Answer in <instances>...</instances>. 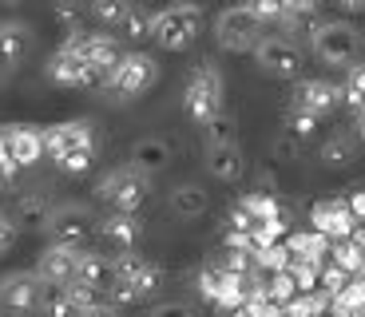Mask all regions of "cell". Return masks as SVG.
Listing matches in <instances>:
<instances>
[{
    "instance_id": "cell-30",
    "label": "cell",
    "mask_w": 365,
    "mask_h": 317,
    "mask_svg": "<svg viewBox=\"0 0 365 317\" xmlns=\"http://www.w3.org/2000/svg\"><path fill=\"white\" fill-rule=\"evenodd\" d=\"M123 286L131 290V298H135V301H143V298H151V293H155L159 286H163V270H159L155 262H147L143 270H139L131 281H123Z\"/></svg>"
},
{
    "instance_id": "cell-29",
    "label": "cell",
    "mask_w": 365,
    "mask_h": 317,
    "mask_svg": "<svg viewBox=\"0 0 365 317\" xmlns=\"http://www.w3.org/2000/svg\"><path fill=\"white\" fill-rule=\"evenodd\" d=\"M202 135H207V147H227V143H238V119L230 111L215 115L207 127H202Z\"/></svg>"
},
{
    "instance_id": "cell-3",
    "label": "cell",
    "mask_w": 365,
    "mask_h": 317,
    "mask_svg": "<svg viewBox=\"0 0 365 317\" xmlns=\"http://www.w3.org/2000/svg\"><path fill=\"white\" fill-rule=\"evenodd\" d=\"M202 32V9L195 4H171V9L155 12L151 20V40L167 52H182V48H191Z\"/></svg>"
},
{
    "instance_id": "cell-27",
    "label": "cell",
    "mask_w": 365,
    "mask_h": 317,
    "mask_svg": "<svg viewBox=\"0 0 365 317\" xmlns=\"http://www.w3.org/2000/svg\"><path fill=\"white\" fill-rule=\"evenodd\" d=\"M357 309H365V278H361V274L349 278L346 290L334 293V301H329V313H338V317H354Z\"/></svg>"
},
{
    "instance_id": "cell-41",
    "label": "cell",
    "mask_w": 365,
    "mask_h": 317,
    "mask_svg": "<svg viewBox=\"0 0 365 317\" xmlns=\"http://www.w3.org/2000/svg\"><path fill=\"white\" fill-rule=\"evenodd\" d=\"M318 274H322V266L290 262V278H294V286H298V293H314V290H318Z\"/></svg>"
},
{
    "instance_id": "cell-25",
    "label": "cell",
    "mask_w": 365,
    "mask_h": 317,
    "mask_svg": "<svg viewBox=\"0 0 365 317\" xmlns=\"http://www.w3.org/2000/svg\"><path fill=\"white\" fill-rule=\"evenodd\" d=\"M48 214H52V202H48L44 194H20V199H16V210H12L16 227L24 222V227H40V230H44Z\"/></svg>"
},
{
    "instance_id": "cell-33",
    "label": "cell",
    "mask_w": 365,
    "mask_h": 317,
    "mask_svg": "<svg viewBox=\"0 0 365 317\" xmlns=\"http://www.w3.org/2000/svg\"><path fill=\"white\" fill-rule=\"evenodd\" d=\"M266 298H270L274 306H290V301L298 298V286H294L290 270H282V274H270V278H266Z\"/></svg>"
},
{
    "instance_id": "cell-39",
    "label": "cell",
    "mask_w": 365,
    "mask_h": 317,
    "mask_svg": "<svg viewBox=\"0 0 365 317\" xmlns=\"http://www.w3.org/2000/svg\"><path fill=\"white\" fill-rule=\"evenodd\" d=\"M222 281H227V270H222L219 262H215V266H202V270H199V293H202L207 301H215V298H219V290H222Z\"/></svg>"
},
{
    "instance_id": "cell-4",
    "label": "cell",
    "mask_w": 365,
    "mask_h": 317,
    "mask_svg": "<svg viewBox=\"0 0 365 317\" xmlns=\"http://www.w3.org/2000/svg\"><path fill=\"white\" fill-rule=\"evenodd\" d=\"M147 190H151V179H147V175H139L135 167H115V171H108L96 182V199H103L111 210L135 214L147 202Z\"/></svg>"
},
{
    "instance_id": "cell-51",
    "label": "cell",
    "mask_w": 365,
    "mask_h": 317,
    "mask_svg": "<svg viewBox=\"0 0 365 317\" xmlns=\"http://www.w3.org/2000/svg\"><path fill=\"white\" fill-rule=\"evenodd\" d=\"M341 12H365V0H334Z\"/></svg>"
},
{
    "instance_id": "cell-20",
    "label": "cell",
    "mask_w": 365,
    "mask_h": 317,
    "mask_svg": "<svg viewBox=\"0 0 365 317\" xmlns=\"http://www.w3.org/2000/svg\"><path fill=\"white\" fill-rule=\"evenodd\" d=\"M207 171L210 179L219 182H238L247 171V159H242V147L227 143V147H207Z\"/></svg>"
},
{
    "instance_id": "cell-7",
    "label": "cell",
    "mask_w": 365,
    "mask_h": 317,
    "mask_svg": "<svg viewBox=\"0 0 365 317\" xmlns=\"http://www.w3.org/2000/svg\"><path fill=\"white\" fill-rule=\"evenodd\" d=\"M155 80H159V63H155V56H147V52L119 56V63L108 72V88L119 91V95H143Z\"/></svg>"
},
{
    "instance_id": "cell-54",
    "label": "cell",
    "mask_w": 365,
    "mask_h": 317,
    "mask_svg": "<svg viewBox=\"0 0 365 317\" xmlns=\"http://www.w3.org/2000/svg\"><path fill=\"white\" fill-rule=\"evenodd\" d=\"M357 139H361V143H365V111H361V115H357Z\"/></svg>"
},
{
    "instance_id": "cell-19",
    "label": "cell",
    "mask_w": 365,
    "mask_h": 317,
    "mask_svg": "<svg viewBox=\"0 0 365 317\" xmlns=\"http://www.w3.org/2000/svg\"><path fill=\"white\" fill-rule=\"evenodd\" d=\"M28 52H32V28L20 20H0V63L16 68Z\"/></svg>"
},
{
    "instance_id": "cell-46",
    "label": "cell",
    "mask_w": 365,
    "mask_h": 317,
    "mask_svg": "<svg viewBox=\"0 0 365 317\" xmlns=\"http://www.w3.org/2000/svg\"><path fill=\"white\" fill-rule=\"evenodd\" d=\"M147 317H195V306L191 301H159L147 309Z\"/></svg>"
},
{
    "instance_id": "cell-32",
    "label": "cell",
    "mask_w": 365,
    "mask_h": 317,
    "mask_svg": "<svg viewBox=\"0 0 365 317\" xmlns=\"http://www.w3.org/2000/svg\"><path fill=\"white\" fill-rule=\"evenodd\" d=\"M290 262H294V254L286 250V242H274V246H266V250L255 254V266L258 270H270V274L290 270Z\"/></svg>"
},
{
    "instance_id": "cell-26",
    "label": "cell",
    "mask_w": 365,
    "mask_h": 317,
    "mask_svg": "<svg viewBox=\"0 0 365 317\" xmlns=\"http://www.w3.org/2000/svg\"><path fill=\"white\" fill-rule=\"evenodd\" d=\"M354 159H357V139L354 135H329L326 143H322V163L334 167V171L349 167Z\"/></svg>"
},
{
    "instance_id": "cell-55",
    "label": "cell",
    "mask_w": 365,
    "mask_h": 317,
    "mask_svg": "<svg viewBox=\"0 0 365 317\" xmlns=\"http://www.w3.org/2000/svg\"><path fill=\"white\" fill-rule=\"evenodd\" d=\"M179 4H195V9H199V4H202V0H179Z\"/></svg>"
},
{
    "instance_id": "cell-58",
    "label": "cell",
    "mask_w": 365,
    "mask_h": 317,
    "mask_svg": "<svg viewBox=\"0 0 365 317\" xmlns=\"http://www.w3.org/2000/svg\"><path fill=\"white\" fill-rule=\"evenodd\" d=\"M4 4H16V0H4Z\"/></svg>"
},
{
    "instance_id": "cell-36",
    "label": "cell",
    "mask_w": 365,
    "mask_h": 317,
    "mask_svg": "<svg viewBox=\"0 0 365 317\" xmlns=\"http://www.w3.org/2000/svg\"><path fill=\"white\" fill-rule=\"evenodd\" d=\"M151 20H155L151 12H143V9H135V4H131L128 20H123L119 28H123V36H128V40H147V36H151Z\"/></svg>"
},
{
    "instance_id": "cell-43",
    "label": "cell",
    "mask_w": 365,
    "mask_h": 317,
    "mask_svg": "<svg viewBox=\"0 0 365 317\" xmlns=\"http://www.w3.org/2000/svg\"><path fill=\"white\" fill-rule=\"evenodd\" d=\"M250 12H255V20L258 24H274V20H286V12H282V0H242Z\"/></svg>"
},
{
    "instance_id": "cell-13",
    "label": "cell",
    "mask_w": 365,
    "mask_h": 317,
    "mask_svg": "<svg viewBox=\"0 0 365 317\" xmlns=\"http://www.w3.org/2000/svg\"><path fill=\"white\" fill-rule=\"evenodd\" d=\"M341 103V83H329V80H298L294 83V95H290V108L302 111H314V115H329V111Z\"/></svg>"
},
{
    "instance_id": "cell-6",
    "label": "cell",
    "mask_w": 365,
    "mask_h": 317,
    "mask_svg": "<svg viewBox=\"0 0 365 317\" xmlns=\"http://www.w3.org/2000/svg\"><path fill=\"white\" fill-rule=\"evenodd\" d=\"M44 230H48L52 242L76 246V250H80L91 238V230H96V214H91V207H83V202H64V207H52Z\"/></svg>"
},
{
    "instance_id": "cell-10",
    "label": "cell",
    "mask_w": 365,
    "mask_h": 317,
    "mask_svg": "<svg viewBox=\"0 0 365 317\" xmlns=\"http://www.w3.org/2000/svg\"><path fill=\"white\" fill-rule=\"evenodd\" d=\"M48 80L52 83H60V88H91L96 80H103L96 68H91L88 60L80 56V48H76V40L68 36L64 40V48L48 60Z\"/></svg>"
},
{
    "instance_id": "cell-16",
    "label": "cell",
    "mask_w": 365,
    "mask_h": 317,
    "mask_svg": "<svg viewBox=\"0 0 365 317\" xmlns=\"http://www.w3.org/2000/svg\"><path fill=\"white\" fill-rule=\"evenodd\" d=\"M72 40H76V48H80V56L91 63V68H96V72L103 76V80H108V72L119 63V56H123L115 40L103 36V32H76Z\"/></svg>"
},
{
    "instance_id": "cell-48",
    "label": "cell",
    "mask_w": 365,
    "mask_h": 317,
    "mask_svg": "<svg viewBox=\"0 0 365 317\" xmlns=\"http://www.w3.org/2000/svg\"><path fill=\"white\" fill-rule=\"evenodd\" d=\"M314 9H318V0H282L286 20H302V16H310Z\"/></svg>"
},
{
    "instance_id": "cell-15",
    "label": "cell",
    "mask_w": 365,
    "mask_h": 317,
    "mask_svg": "<svg viewBox=\"0 0 365 317\" xmlns=\"http://www.w3.org/2000/svg\"><path fill=\"white\" fill-rule=\"evenodd\" d=\"M91 143L96 139H91V127L83 119H68V123L44 127V155H52V159L76 151V147H91Z\"/></svg>"
},
{
    "instance_id": "cell-8",
    "label": "cell",
    "mask_w": 365,
    "mask_h": 317,
    "mask_svg": "<svg viewBox=\"0 0 365 317\" xmlns=\"http://www.w3.org/2000/svg\"><path fill=\"white\" fill-rule=\"evenodd\" d=\"M44 306V281L36 270H12L0 278V309L4 313H32Z\"/></svg>"
},
{
    "instance_id": "cell-18",
    "label": "cell",
    "mask_w": 365,
    "mask_h": 317,
    "mask_svg": "<svg viewBox=\"0 0 365 317\" xmlns=\"http://www.w3.org/2000/svg\"><path fill=\"white\" fill-rule=\"evenodd\" d=\"M9 151H12V163L16 167L40 163V155H44V131L32 123H12L9 127Z\"/></svg>"
},
{
    "instance_id": "cell-23",
    "label": "cell",
    "mask_w": 365,
    "mask_h": 317,
    "mask_svg": "<svg viewBox=\"0 0 365 317\" xmlns=\"http://www.w3.org/2000/svg\"><path fill=\"white\" fill-rule=\"evenodd\" d=\"M238 207L255 218V227H258V222H282V218H286L282 214V202L274 199L270 190H250V194L238 199Z\"/></svg>"
},
{
    "instance_id": "cell-2",
    "label": "cell",
    "mask_w": 365,
    "mask_h": 317,
    "mask_svg": "<svg viewBox=\"0 0 365 317\" xmlns=\"http://www.w3.org/2000/svg\"><path fill=\"white\" fill-rule=\"evenodd\" d=\"M222 95H227V83H222V72L215 63H199L182 88V111L195 119V123L207 127L215 115H222Z\"/></svg>"
},
{
    "instance_id": "cell-53",
    "label": "cell",
    "mask_w": 365,
    "mask_h": 317,
    "mask_svg": "<svg viewBox=\"0 0 365 317\" xmlns=\"http://www.w3.org/2000/svg\"><path fill=\"white\" fill-rule=\"evenodd\" d=\"M83 317H115V306H96V309H88Z\"/></svg>"
},
{
    "instance_id": "cell-5",
    "label": "cell",
    "mask_w": 365,
    "mask_h": 317,
    "mask_svg": "<svg viewBox=\"0 0 365 317\" xmlns=\"http://www.w3.org/2000/svg\"><path fill=\"white\" fill-rule=\"evenodd\" d=\"M215 40L227 52H255L262 44V24L255 20V12L247 4H230L215 16Z\"/></svg>"
},
{
    "instance_id": "cell-42",
    "label": "cell",
    "mask_w": 365,
    "mask_h": 317,
    "mask_svg": "<svg viewBox=\"0 0 365 317\" xmlns=\"http://www.w3.org/2000/svg\"><path fill=\"white\" fill-rule=\"evenodd\" d=\"M44 309L48 317H80V309L72 306V298H68L64 290H52V293H44Z\"/></svg>"
},
{
    "instance_id": "cell-52",
    "label": "cell",
    "mask_w": 365,
    "mask_h": 317,
    "mask_svg": "<svg viewBox=\"0 0 365 317\" xmlns=\"http://www.w3.org/2000/svg\"><path fill=\"white\" fill-rule=\"evenodd\" d=\"M349 242H354L357 250L365 254V222H357V227H354V234H349Z\"/></svg>"
},
{
    "instance_id": "cell-56",
    "label": "cell",
    "mask_w": 365,
    "mask_h": 317,
    "mask_svg": "<svg viewBox=\"0 0 365 317\" xmlns=\"http://www.w3.org/2000/svg\"><path fill=\"white\" fill-rule=\"evenodd\" d=\"M227 317H247V313H242V309H235V313H227Z\"/></svg>"
},
{
    "instance_id": "cell-12",
    "label": "cell",
    "mask_w": 365,
    "mask_h": 317,
    "mask_svg": "<svg viewBox=\"0 0 365 317\" xmlns=\"http://www.w3.org/2000/svg\"><path fill=\"white\" fill-rule=\"evenodd\" d=\"M357 227L354 210H349L346 199H322L314 202L310 210V230H318V234H326L329 242H341V238H349Z\"/></svg>"
},
{
    "instance_id": "cell-22",
    "label": "cell",
    "mask_w": 365,
    "mask_h": 317,
    "mask_svg": "<svg viewBox=\"0 0 365 317\" xmlns=\"http://www.w3.org/2000/svg\"><path fill=\"white\" fill-rule=\"evenodd\" d=\"M286 250L294 254V262L326 266V258H329V238L318 234V230H298V234H286Z\"/></svg>"
},
{
    "instance_id": "cell-34",
    "label": "cell",
    "mask_w": 365,
    "mask_h": 317,
    "mask_svg": "<svg viewBox=\"0 0 365 317\" xmlns=\"http://www.w3.org/2000/svg\"><path fill=\"white\" fill-rule=\"evenodd\" d=\"M88 9L100 24H123L128 12H131V0H91Z\"/></svg>"
},
{
    "instance_id": "cell-47",
    "label": "cell",
    "mask_w": 365,
    "mask_h": 317,
    "mask_svg": "<svg viewBox=\"0 0 365 317\" xmlns=\"http://www.w3.org/2000/svg\"><path fill=\"white\" fill-rule=\"evenodd\" d=\"M16 230H20V227H16V218L0 210V258L12 250V242H16Z\"/></svg>"
},
{
    "instance_id": "cell-50",
    "label": "cell",
    "mask_w": 365,
    "mask_h": 317,
    "mask_svg": "<svg viewBox=\"0 0 365 317\" xmlns=\"http://www.w3.org/2000/svg\"><path fill=\"white\" fill-rule=\"evenodd\" d=\"M349 210H354V218L357 222H365V190H354V194H349Z\"/></svg>"
},
{
    "instance_id": "cell-44",
    "label": "cell",
    "mask_w": 365,
    "mask_h": 317,
    "mask_svg": "<svg viewBox=\"0 0 365 317\" xmlns=\"http://www.w3.org/2000/svg\"><path fill=\"white\" fill-rule=\"evenodd\" d=\"M16 171H20V167L12 163V151H9V127H0V182H4V187H12Z\"/></svg>"
},
{
    "instance_id": "cell-40",
    "label": "cell",
    "mask_w": 365,
    "mask_h": 317,
    "mask_svg": "<svg viewBox=\"0 0 365 317\" xmlns=\"http://www.w3.org/2000/svg\"><path fill=\"white\" fill-rule=\"evenodd\" d=\"M64 293L72 298V306L80 309V317L88 313V309H96V306H100V290H91V286H83V281H68V286H64Z\"/></svg>"
},
{
    "instance_id": "cell-38",
    "label": "cell",
    "mask_w": 365,
    "mask_h": 317,
    "mask_svg": "<svg viewBox=\"0 0 365 317\" xmlns=\"http://www.w3.org/2000/svg\"><path fill=\"white\" fill-rule=\"evenodd\" d=\"M346 286H349V274L341 270V266H334V262L322 266V274H318V290L322 293H329V298H334V293H341Z\"/></svg>"
},
{
    "instance_id": "cell-45",
    "label": "cell",
    "mask_w": 365,
    "mask_h": 317,
    "mask_svg": "<svg viewBox=\"0 0 365 317\" xmlns=\"http://www.w3.org/2000/svg\"><path fill=\"white\" fill-rule=\"evenodd\" d=\"M56 20L68 28V36L83 32V28H80V9H76V0H56Z\"/></svg>"
},
{
    "instance_id": "cell-21",
    "label": "cell",
    "mask_w": 365,
    "mask_h": 317,
    "mask_svg": "<svg viewBox=\"0 0 365 317\" xmlns=\"http://www.w3.org/2000/svg\"><path fill=\"white\" fill-rule=\"evenodd\" d=\"M171 214L182 218V222H191V218H202L210 207V194L199 187V182H179V187L171 190Z\"/></svg>"
},
{
    "instance_id": "cell-59",
    "label": "cell",
    "mask_w": 365,
    "mask_h": 317,
    "mask_svg": "<svg viewBox=\"0 0 365 317\" xmlns=\"http://www.w3.org/2000/svg\"><path fill=\"white\" fill-rule=\"evenodd\" d=\"M326 317H338V313H326Z\"/></svg>"
},
{
    "instance_id": "cell-35",
    "label": "cell",
    "mask_w": 365,
    "mask_h": 317,
    "mask_svg": "<svg viewBox=\"0 0 365 317\" xmlns=\"http://www.w3.org/2000/svg\"><path fill=\"white\" fill-rule=\"evenodd\" d=\"M286 131H290L294 139H310L314 131H318V115H314V111H302V108H290L286 111Z\"/></svg>"
},
{
    "instance_id": "cell-1",
    "label": "cell",
    "mask_w": 365,
    "mask_h": 317,
    "mask_svg": "<svg viewBox=\"0 0 365 317\" xmlns=\"http://www.w3.org/2000/svg\"><path fill=\"white\" fill-rule=\"evenodd\" d=\"M361 28L349 24V20H322L310 28V48L318 52L322 63H334V68H354L357 56H361Z\"/></svg>"
},
{
    "instance_id": "cell-17",
    "label": "cell",
    "mask_w": 365,
    "mask_h": 317,
    "mask_svg": "<svg viewBox=\"0 0 365 317\" xmlns=\"http://www.w3.org/2000/svg\"><path fill=\"white\" fill-rule=\"evenodd\" d=\"M100 238H103L108 246H115L119 254H123V250H135L139 238H143V222H139V214L111 210L108 218H100Z\"/></svg>"
},
{
    "instance_id": "cell-49",
    "label": "cell",
    "mask_w": 365,
    "mask_h": 317,
    "mask_svg": "<svg viewBox=\"0 0 365 317\" xmlns=\"http://www.w3.org/2000/svg\"><path fill=\"white\" fill-rule=\"evenodd\" d=\"M227 222H230V230H235V234H250V230H255V218H250L242 207H235V210H230V218H227Z\"/></svg>"
},
{
    "instance_id": "cell-14",
    "label": "cell",
    "mask_w": 365,
    "mask_h": 317,
    "mask_svg": "<svg viewBox=\"0 0 365 317\" xmlns=\"http://www.w3.org/2000/svg\"><path fill=\"white\" fill-rule=\"evenodd\" d=\"M171 155H175L171 139H163V135H143V139H135V143H131V159H128V167H135L139 175H147V179H151V175L167 171Z\"/></svg>"
},
{
    "instance_id": "cell-28",
    "label": "cell",
    "mask_w": 365,
    "mask_h": 317,
    "mask_svg": "<svg viewBox=\"0 0 365 317\" xmlns=\"http://www.w3.org/2000/svg\"><path fill=\"white\" fill-rule=\"evenodd\" d=\"M329 262L341 266V270L349 274V278H357V274L365 270V254L357 250L349 238H341V242H329Z\"/></svg>"
},
{
    "instance_id": "cell-9",
    "label": "cell",
    "mask_w": 365,
    "mask_h": 317,
    "mask_svg": "<svg viewBox=\"0 0 365 317\" xmlns=\"http://www.w3.org/2000/svg\"><path fill=\"white\" fill-rule=\"evenodd\" d=\"M255 60L266 76H278V80H298V72L306 68V56L290 36H262V44L255 48Z\"/></svg>"
},
{
    "instance_id": "cell-37",
    "label": "cell",
    "mask_w": 365,
    "mask_h": 317,
    "mask_svg": "<svg viewBox=\"0 0 365 317\" xmlns=\"http://www.w3.org/2000/svg\"><path fill=\"white\" fill-rule=\"evenodd\" d=\"M91 159H96V143H91V147H76V151L60 155L56 163H60V171H68V175H83L91 167Z\"/></svg>"
},
{
    "instance_id": "cell-57",
    "label": "cell",
    "mask_w": 365,
    "mask_h": 317,
    "mask_svg": "<svg viewBox=\"0 0 365 317\" xmlns=\"http://www.w3.org/2000/svg\"><path fill=\"white\" fill-rule=\"evenodd\" d=\"M354 317H365V309H357V313H354Z\"/></svg>"
},
{
    "instance_id": "cell-11",
    "label": "cell",
    "mask_w": 365,
    "mask_h": 317,
    "mask_svg": "<svg viewBox=\"0 0 365 317\" xmlns=\"http://www.w3.org/2000/svg\"><path fill=\"white\" fill-rule=\"evenodd\" d=\"M76 266H80V250L76 246H60V242H48L36 258L40 281L52 286V290H64L68 281H76Z\"/></svg>"
},
{
    "instance_id": "cell-31",
    "label": "cell",
    "mask_w": 365,
    "mask_h": 317,
    "mask_svg": "<svg viewBox=\"0 0 365 317\" xmlns=\"http://www.w3.org/2000/svg\"><path fill=\"white\" fill-rule=\"evenodd\" d=\"M341 103H349L354 111H365V63H354L341 83Z\"/></svg>"
},
{
    "instance_id": "cell-24",
    "label": "cell",
    "mask_w": 365,
    "mask_h": 317,
    "mask_svg": "<svg viewBox=\"0 0 365 317\" xmlns=\"http://www.w3.org/2000/svg\"><path fill=\"white\" fill-rule=\"evenodd\" d=\"M111 278V262L103 254H91V250H80V266H76V281L91 286V290H103V281Z\"/></svg>"
}]
</instances>
